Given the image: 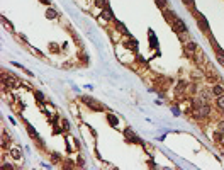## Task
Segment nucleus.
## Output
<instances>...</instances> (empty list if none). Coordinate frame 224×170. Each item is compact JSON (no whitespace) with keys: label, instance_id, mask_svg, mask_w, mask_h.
Masks as SVG:
<instances>
[{"label":"nucleus","instance_id":"obj_1","mask_svg":"<svg viewBox=\"0 0 224 170\" xmlns=\"http://www.w3.org/2000/svg\"><path fill=\"white\" fill-rule=\"evenodd\" d=\"M195 16H197V24H199V27L202 29V31H209V22H207V19L200 14L199 10H195Z\"/></svg>","mask_w":224,"mask_h":170},{"label":"nucleus","instance_id":"obj_2","mask_svg":"<svg viewBox=\"0 0 224 170\" xmlns=\"http://www.w3.org/2000/svg\"><path fill=\"white\" fill-rule=\"evenodd\" d=\"M173 26H175V29H177L178 32H185V31H187L185 22H183L182 19H178L177 16H173Z\"/></svg>","mask_w":224,"mask_h":170},{"label":"nucleus","instance_id":"obj_3","mask_svg":"<svg viewBox=\"0 0 224 170\" xmlns=\"http://www.w3.org/2000/svg\"><path fill=\"white\" fill-rule=\"evenodd\" d=\"M83 102H85L89 107H92L94 111H102V106H100L99 102H95L92 97H83Z\"/></svg>","mask_w":224,"mask_h":170},{"label":"nucleus","instance_id":"obj_4","mask_svg":"<svg viewBox=\"0 0 224 170\" xmlns=\"http://www.w3.org/2000/svg\"><path fill=\"white\" fill-rule=\"evenodd\" d=\"M211 112V107L207 106V104H204L202 107H199V109H195V116L197 117H205Z\"/></svg>","mask_w":224,"mask_h":170},{"label":"nucleus","instance_id":"obj_5","mask_svg":"<svg viewBox=\"0 0 224 170\" xmlns=\"http://www.w3.org/2000/svg\"><path fill=\"white\" fill-rule=\"evenodd\" d=\"M209 41H211V44H212V48L216 49V53H217V56H224V49L221 48V46H219V44H217V41H216V39H214L212 36L209 37Z\"/></svg>","mask_w":224,"mask_h":170},{"label":"nucleus","instance_id":"obj_6","mask_svg":"<svg viewBox=\"0 0 224 170\" xmlns=\"http://www.w3.org/2000/svg\"><path fill=\"white\" fill-rule=\"evenodd\" d=\"M185 89H187V82H178L177 87H175V95L180 97L183 92H185Z\"/></svg>","mask_w":224,"mask_h":170},{"label":"nucleus","instance_id":"obj_7","mask_svg":"<svg viewBox=\"0 0 224 170\" xmlns=\"http://www.w3.org/2000/svg\"><path fill=\"white\" fill-rule=\"evenodd\" d=\"M102 19H105V21L114 19V16H112V10L109 9V5H105V10H102Z\"/></svg>","mask_w":224,"mask_h":170},{"label":"nucleus","instance_id":"obj_8","mask_svg":"<svg viewBox=\"0 0 224 170\" xmlns=\"http://www.w3.org/2000/svg\"><path fill=\"white\" fill-rule=\"evenodd\" d=\"M195 49H197V44H195V42H187V44H185V51H187L188 54H193V51H195Z\"/></svg>","mask_w":224,"mask_h":170},{"label":"nucleus","instance_id":"obj_9","mask_svg":"<svg viewBox=\"0 0 224 170\" xmlns=\"http://www.w3.org/2000/svg\"><path fill=\"white\" fill-rule=\"evenodd\" d=\"M212 94H214V95H223V94H224V87H221V85H214V87H212Z\"/></svg>","mask_w":224,"mask_h":170},{"label":"nucleus","instance_id":"obj_10","mask_svg":"<svg viewBox=\"0 0 224 170\" xmlns=\"http://www.w3.org/2000/svg\"><path fill=\"white\" fill-rule=\"evenodd\" d=\"M126 136H127L129 139H132V141H136V143H139V139L136 138V136H134V133H132L131 129H126Z\"/></svg>","mask_w":224,"mask_h":170},{"label":"nucleus","instance_id":"obj_11","mask_svg":"<svg viewBox=\"0 0 224 170\" xmlns=\"http://www.w3.org/2000/svg\"><path fill=\"white\" fill-rule=\"evenodd\" d=\"M10 155H12V157H14L16 160H19V158L22 157L21 151H19V148H12V150H10Z\"/></svg>","mask_w":224,"mask_h":170},{"label":"nucleus","instance_id":"obj_12","mask_svg":"<svg viewBox=\"0 0 224 170\" xmlns=\"http://www.w3.org/2000/svg\"><path fill=\"white\" fill-rule=\"evenodd\" d=\"M46 17H48V19H54V17H58V14H56V10L48 9V10H46Z\"/></svg>","mask_w":224,"mask_h":170},{"label":"nucleus","instance_id":"obj_13","mask_svg":"<svg viewBox=\"0 0 224 170\" xmlns=\"http://www.w3.org/2000/svg\"><path fill=\"white\" fill-rule=\"evenodd\" d=\"M107 119H109V122L112 124V126H117V122H119V121H117V117L112 116V114H109V116H107Z\"/></svg>","mask_w":224,"mask_h":170},{"label":"nucleus","instance_id":"obj_14","mask_svg":"<svg viewBox=\"0 0 224 170\" xmlns=\"http://www.w3.org/2000/svg\"><path fill=\"white\" fill-rule=\"evenodd\" d=\"M27 129H29V133L32 134V138H39V134L36 133V129H34L32 126H29V124H27Z\"/></svg>","mask_w":224,"mask_h":170},{"label":"nucleus","instance_id":"obj_15","mask_svg":"<svg viewBox=\"0 0 224 170\" xmlns=\"http://www.w3.org/2000/svg\"><path fill=\"white\" fill-rule=\"evenodd\" d=\"M217 106L221 107V109H224V94H223V95H219V99H217Z\"/></svg>","mask_w":224,"mask_h":170},{"label":"nucleus","instance_id":"obj_16","mask_svg":"<svg viewBox=\"0 0 224 170\" xmlns=\"http://www.w3.org/2000/svg\"><path fill=\"white\" fill-rule=\"evenodd\" d=\"M150 37H151V46L155 48L156 46V37H155V34H153V31H150Z\"/></svg>","mask_w":224,"mask_h":170},{"label":"nucleus","instance_id":"obj_17","mask_svg":"<svg viewBox=\"0 0 224 170\" xmlns=\"http://www.w3.org/2000/svg\"><path fill=\"white\" fill-rule=\"evenodd\" d=\"M117 27H119V31H121V32H124V34H129V32H127V29L124 27V24H121V22H117Z\"/></svg>","mask_w":224,"mask_h":170},{"label":"nucleus","instance_id":"obj_18","mask_svg":"<svg viewBox=\"0 0 224 170\" xmlns=\"http://www.w3.org/2000/svg\"><path fill=\"white\" fill-rule=\"evenodd\" d=\"M95 4H97V5H99V7H102V9H104V7L107 5V4H105V0H97Z\"/></svg>","mask_w":224,"mask_h":170},{"label":"nucleus","instance_id":"obj_19","mask_svg":"<svg viewBox=\"0 0 224 170\" xmlns=\"http://www.w3.org/2000/svg\"><path fill=\"white\" fill-rule=\"evenodd\" d=\"M36 97H37V101H44V95H42V94H41V92H36Z\"/></svg>","mask_w":224,"mask_h":170},{"label":"nucleus","instance_id":"obj_20","mask_svg":"<svg viewBox=\"0 0 224 170\" xmlns=\"http://www.w3.org/2000/svg\"><path fill=\"white\" fill-rule=\"evenodd\" d=\"M156 4L160 7H165V5H167V0H156Z\"/></svg>","mask_w":224,"mask_h":170},{"label":"nucleus","instance_id":"obj_21","mask_svg":"<svg viewBox=\"0 0 224 170\" xmlns=\"http://www.w3.org/2000/svg\"><path fill=\"white\" fill-rule=\"evenodd\" d=\"M183 4L188 7H193V0H183Z\"/></svg>","mask_w":224,"mask_h":170},{"label":"nucleus","instance_id":"obj_22","mask_svg":"<svg viewBox=\"0 0 224 170\" xmlns=\"http://www.w3.org/2000/svg\"><path fill=\"white\" fill-rule=\"evenodd\" d=\"M219 129H221V131H224V121L221 122V124H219Z\"/></svg>","mask_w":224,"mask_h":170},{"label":"nucleus","instance_id":"obj_23","mask_svg":"<svg viewBox=\"0 0 224 170\" xmlns=\"http://www.w3.org/2000/svg\"><path fill=\"white\" fill-rule=\"evenodd\" d=\"M42 4H49V0H41Z\"/></svg>","mask_w":224,"mask_h":170},{"label":"nucleus","instance_id":"obj_24","mask_svg":"<svg viewBox=\"0 0 224 170\" xmlns=\"http://www.w3.org/2000/svg\"><path fill=\"white\" fill-rule=\"evenodd\" d=\"M223 112H224V109H223Z\"/></svg>","mask_w":224,"mask_h":170}]
</instances>
